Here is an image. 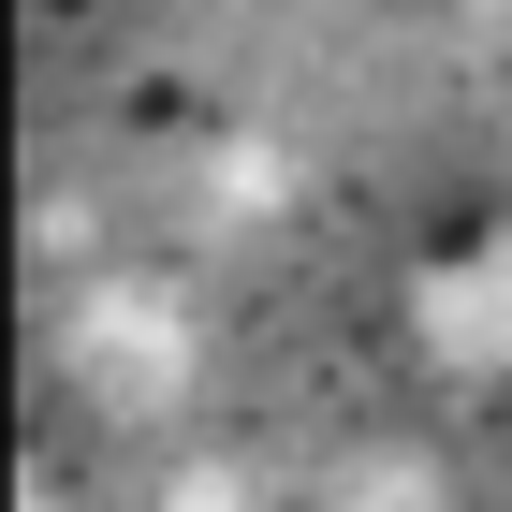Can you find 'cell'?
Instances as JSON below:
<instances>
[{"label": "cell", "mask_w": 512, "mask_h": 512, "mask_svg": "<svg viewBox=\"0 0 512 512\" xmlns=\"http://www.w3.org/2000/svg\"><path fill=\"white\" fill-rule=\"evenodd\" d=\"M161 512H264L235 469H191V483H161Z\"/></svg>", "instance_id": "3"}, {"label": "cell", "mask_w": 512, "mask_h": 512, "mask_svg": "<svg viewBox=\"0 0 512 512\" xmlns=\"http://www.w3.org/2000/svg\"><path fill=\"white\" fill-rule=\"evenodd\" d=\"M410 322H425V352L454 366V381H512V235L439 249V264L410 278Z\"/></svg>", "instance_id": "2"}, {"label": "cell", "mask_w": 512, "mask_h": 512, "mask_svg": "<svg viewBox=\"0 0 512 512\" xmlns=\"http://www.w3.org/2000/svg\"><path fill=\"white\" fill-rule=\"evenodd\" d=\"M191 308H176V293H161V278H103V293H88L74 308V381L103 395V410H176V395H191Z\"/></svg>", "instance_id": "1"}]
</instances>
